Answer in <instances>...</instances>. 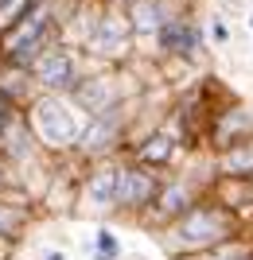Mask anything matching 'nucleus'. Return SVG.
<instances>
[{"label": "nucleus", "mask_w": 253, "mask_h": 260, "mask_svg": "<svg viewBox=\"0 0 253 260\" xmlns=\"http://www.w3.org/2000/svg\"><path fill=\"white\" fill-rule=\"evenodd\" d=\"M23 117L32 124L35 144H43L51 152L78 148L82 128H86V117L70 105V98H59V93H39V98H32V105L23 109Z\"/></svg>", "instance_id": "nucleus-3"}, {"label": "nucleus", "mask_w": 253, "mask_h": 260, "mask_svg": "<svg viewBox=\"0 0 253 260\" xmlns=\"http://www.w3.org/2000/svg\"><path fill=\"white\" fill-rule=\"evenodd\" d=\"M167 20H176V16H167L164 0H129V27L132 31L156 35Z\"/></svg>", "instance_id": "nucleus-14"}, {"label": "nucleus", "mask_w": 253, "mask_h": 260, "mask_svg": "<svg viewBox=\"0 0 253 260\" xmlns=\"http://www.w3.org/2000/svg\"><path fill=\"white\" fill-rule=\"evenodd\" d=\"M117 175H121V163H101L90 171L86 186H82V198L90 210H98V214L117 210Z\"/></svg>", "instance_id": "nucleus-11"}, {"label": "nucleus", "mask_w": 253, "mask_h": 260, "mask_svg": "<svg viewBox=\"0 0 253 260\" xmlns=\"http://www.w3.org/2000/svg\"><path fill=\"white\" fill-rule=\"evenodd\" d=\"M245 140H253V113L245 105H230L214 120V144L222 152H230V148H238Z\"/></svg>", "instance_id": "nucleus-12"}, {"label": "nucleus", "mask_w": 253, "mask_h": 260, "mask_svg": "<svg viewBox=\"0 0 253 260\" xmlns=\"http://www.w3.org/2000/svg\"><path fill=\"white\" fill-rule=\"evenodd\" d=\"M51 35H55V20H51L47 0H27V4L0 27V62L27 70L47 47L55 43Z\"/></svg>", "instance_id": "nucleus-1"}, {"label": "nucleus", "mask_w": 253, "mask_h": 260, "mask_svg": "<svg viewBox=\"0 0 253 260\" xmlns=\"http://www.w3.org/2000/svg\"><path fill=\"white\" fill-rule=\"evenodd\" d=\"M156 194H160L156 171H148L140 163H121V175H117V210L144 214V210H152Z\"/></svg>", "instance_id": "nucleus-6"}, {"label": "nucleus", "mask_w": 253, "mask_h": 260, "mask_svg": "<svg viewBox=\"0 0 253 260\" xmlns=\"http://www.w3.org/2000/svg\"><path fill=\"white\" fill-rule=\"evenodd\" d=\"M90 260H121V241L109 225L94 229V241H90Z\"/></svg>", "instance_id": "nucleus-18"}, {"label": "nucleus", "mask_w": 253, "mask_h": 260, "mask_svg": "<svg viewBox=\"0 0 253 260\" xmlns=\"http://www.w3.org/2000/svg\"><path fill=\"white\" fill-rule=\"evenodd\" d=\"M207 39H210L214 47H226V43H230V23H226V16H210Z\"/></svg>", "instance_id": "nucleus-19"}, {"label": "nucleus", "mask_w": 253, "mask_h": 260, "mask_svg": "<svg viewBox=\"0 0 253 260\" xmlns=\"http://www.w3.org/2000/svg\"><path fill=\"white\" fill-rule=\"evenodd\" d=\"M27 225V210L8 202V198H0V241H16Z\"/></svg>", "instance_id": "nucleus-17"}, {"label": "nucleus", "mask_w": 253, "mask_h": 260, "mask_svg": "<svg viewBox=\"0 0 253 260\" xmlns=\"http://www.w3.org/2000/svg\"><path fill=\"white\" fill-rule=\"evenodd\" d=\"M218 167L226 175H234V179H253V140L238 144V148H230V152H222Z\"/></svg>", "instance_id": "nucleus-16"}, {"label": "nucleus", "mask_w": 253, "mask_h": 260, "mask_svg": "<svg viewBox=\"0 0 253 260\" xmlns=\"http://www.w3.org/2000/svg\"><path fill=\"white\" fill-rule=\"evenodd\" d=\"M249 35H253V12H249Z\"/></svg>", "instance_id": "nucleus-23"}, {"label": "nucleus", "mask_w": 253, "mask_h": 260, "mask_svg": "<svg viewBox=\"0 0 253 260\" xmlns=\"http://www.w3.org/2000/svg\"><path fill=\"white\" fill-rule=\"evenodd\" d=\"M129 35H132V27L121 12H105V16H94V23L86 31V47L98 58H121L129 51Z\"/></svg>", "instance_id": "nucleus-8"}, {"label": "nucleus", "mask_w": 253, "mask_h": 260, "mask_svg": "<svg viewBox=\"0 0 253 260\" xmlns=\"http://www.w3.org/2000/svg\"><path fill=\"white\" fill-rule=\"evenodd\" d=\"M4 109H8V101H0V117H4Z\"/></svg>", "instance_id": "nucleus-22"}, {"label": "nucleus", "mask_w": 253, "mask_h": 260, "mask_svg": "<svg viewBox=\"0 0 253 260\" xmlns=\"http://www.w3.org/2000/svg\"><path fill=\"white\" fill-rule=\"evenodd\" d=\"M70 105L82 113V117H101L109 109H121V89L109 74H82L78 86L70 89Z\"/></svg>", "instance_id": "nucleus-7"}, {"label": "nucleus", "mask_w": 253, "mask_h": 260, "mask_svg": "<svg viewBox=\"0 0 253 260\" xmlns=\"http://www.w3.org/2000/svg\"><path fill=\"white\" fill-rule=\"evenodd\" d=\"M35 260H70V256H66V249H43Z\"/></svg>", "instance_id": "nucleus-20"}, {"label": "nucleus", "mask_w": 253, "mask_h": 260, "mask_svg": "<svg viewBox=\"0 0 253 260\" xmlns=\"http://www.w3.org/2000/svg\"><path fill=\"white\" fill-rule=\"evenodd\" d=\"M35 136H32V124L23 117V109L8 105L4 109V117H0V163L16 171V167H27L35 159Z\"/></svg>", "instance_id": "nucleus-5"}, {"label": "nucleus", "mask_w": 253, "mask_h": 260, "mask_svg": "<svg viewBox=\"0 0 253 260\" xmlns=\"http://www.w3.org/2000/svg\"><path fill=\"white\" fill-rule=\"evenodd\" d=\"M27 70H32V82L43 89V93H59V98L70 93V89L78 86V78H82L78 54L70 51V47H63V43H51Z\"/></svg>", "instance_id": "nucleus-4"}, {"label": "nucleus", "mask_w": 253, "mask_h": 260, "mask_svg": "<svg viewBox=\"0 0 253 260\" xmlns=\"http://www.w3.org/2000/svg\"><path fill=\"white\" fill-rule=\"evenodd\" d=\"M156 43H160L164 54H176V58H199V51H203V35H199V27L191 20L176 16V20H167L164 27L156 31Z\"/></svg>", "instance_id": "nucleus-10"}, {"label": "nucleus", "mask_w": 253, "mask_h": 260, "mask_svg": "<svg viewBox=\"0 0 253 260\" xmlns=\"http://www.w3.org/2000/svg\"><path fill=\"white\" fill-rule=\"evenodd\" d=\"M191 206H195L191 186L176 179V183H160V194H156V202H152V210H148V214H156L160 221H176V217H183Z\"/></svg>", "instance_id": "nucleus-13"}, {"label": "nucleus", "mask_w": 253, "mask_h": 260, "mask_svg": "<svg viewBox=\"0 0 253 260\" xmlns=\"http://www.w3.org/2000/svg\"><path fill=\"white\" fill-rule=\"evenodd\" d=\"M4 190H8V167L0 163V198H4Z\"/></svg>", "instance_id": "nucleus-21"}, {"label": "nucleus", "mask_w": 253, "mask_h": 260, "mask_svg": "<svg viewBox=\"0 0 253 260\" xmlns=\"http://www.w3.org/2000/svg\"><path fill=\"white\" fill-rule=\"evenodd\" d=\"M230 237H234V217L218 202H195L164 233L172 252H210V249H218V245H226Z\"/></svg>", "instance_id": "nucleus-2"}, {"label": "nucleus", "mask_w": 253, "mask_h": 260, "mask_svg": "<svg viewBox=\"0 0 253 260\" xmlns=\"http://www.w3.org/2000/svg\"><path fill=\"white\" fill-rule=\"evenodd\" d=\"M172 155H176V136H172V132H152V136L136 148V159H132V163H140V167L156 171V167L172 163Z\"/></svg>", "instance_id": "nucleus-15"}, {"label": "nucleus", "mask_w": 253, "mask_h": 260, "mask_svg": "<svg viewBox=\"0 0 253 260\" xmlns=\"http://www.w3.org/2000/svg\"><path fill=\"white\" fill-rule=\"evenodd\" d=\"M125 128V109H109L101 117H86V128H82V140H78V152L82 155H105L113 144L121 140Z\"/></svg>", "instance_id": "nucleus-9"}]
</instances>
